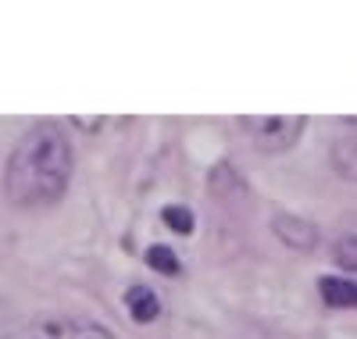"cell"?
Segmentation results:
<instances>
[{"mask_svg":"<svg viewBox=\"0 0 357 339\" xmlns=\"http://www.w3.org/2000/svg\"><path fill=\"white\" fill-rule=\"evenodd\" d=\"M68 179L72 143L54 121H40L15 143L4 168V190L18 207H47L68 190Z\"/></svg>","mask_w":357,"mask_h":339,"instance_id":"cell-1","label":"cell"},{"mask_svg":"<svg viewBox=\"0 0 357 339\" xmlns=\"http://www.w3.org/2000/svg\"><path fill=\"white\" fill-rule=\"evenodd\" d=\"M240 126L247 129V136L254 140L257 150L264 153H279V150H289L296 140H301V129H304V118L301 114H247L240 118Z\"/></svg>","mask_w":357,"mask_h":339,"instance_id":"cell-2","label":"cell"},{"mask_svg":"<svg viewBox=\"0 0 357 339\" xmlns=\"http://www.w3.org/2000/svg\"><path fill=\"white\" fill-rule=\"evenodd\" d=\"M33 339H114L104 325L82 322V318H43L33 332Z\"/></svg>","mask_w":357,"mask_h":339,"instance_id":"cell-3","label":"cell"},{"mask_svg":"<svg viewBox=\"0 0 357 339\" xmlns=\"http://www.w3.org/2000/svg\"><path fill=\"white\" fill-rule=\"evenodd\" d=\"M126 307H129L132 322H139V325L154 322V318L161 315V300H158V293H154L151 286H132V289L126 293Z\"/></svg>","mask_w":357,"mask_h":339,"instance_id":"cell-4","label":"cell"},{"mask_svg":"<svg viewBox=\"0 0 357 339\" xmlns=\"http://www.w3.org/2000/svg\"><path fill=\"white\" fill-rule=\"evenodd\" d=\"M275 232H279L282 243L293 246V250H311L314 239H318L314 225L304 222V218H279V222H275Z\"/></svg>","mask_w":357,"mask_h":339,"instance_id":"cell-5","label":"cell"},{"mask_svg":"<svg viewBox=\"0 0 357 339\" xmlns=\"http://www.w3.org/2000/svg\"><path fill=\"white\" fill-rule=\"evenodd\" d=\"M318 289L329 307H354V279H321Z\"/></svg>","mask_w":357,"mask_h":339,"instance_id":"cell-6","label":"cell"},{"mask_svg":"<svg viewBox=\"0 0 357 339\" xmlns=\"http://www.w3.org/2000/svg\"><path fill=\"white\" fill-rule=\"evenodd\" d=\"M161 218H165V225H168L172 232H183V236H190V232H193V211H190V207L168 204V207L161 211Z\"/></svg>","mask_w":357,"mask_h":339,"instance_id":"cell-7","label":"cell"},{"mask_svg":"<svg viewBox=\"0 0 357 339\" xmlns=\"http://www.w3.org/2000/svg\"><path fill=\"white\" fill-rule=\"evenodd\" d=\"M146 264H151L154 271H161V275H178V257L168 250V246H151V250H146Z\"/></svg>","mask_w":357,"mask_h":339,"instance_id":"cell-8","label":"cell"}]
</instances>
